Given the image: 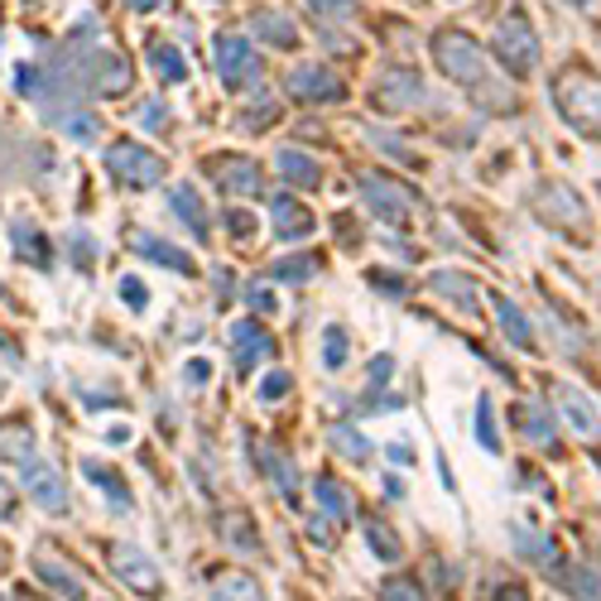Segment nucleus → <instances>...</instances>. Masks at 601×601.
Listing matches in <instances>:
<instances>
[{"mask_svg": "<svg viewBox=\"0 0 601 601\" xmlns=\"http://www.w3.org/2000/svg\"><path fill=\"white\" fill-rule=\"evenodd\" d=\"M6 563H10V553H6V549H0V573H6Z\"/></svg>", "mask_w": 601, "mask_h": 601, "instance_id": "4d7b16f0", "label": "nucleus"}, {"mask_svg": "<svg viewBox=\"0 0 601 601\" xmlns=\"http://www.w3.org/2000/svg\"><path fill=\"white\" fill-rule=\"evenodd\" d=\"M208 173L227 198H266V173H260V164L246 154H217L208 164Z\"/></svg>", "mask_w": 601, "mask_h": 601, "instance_id": "6e6552de", "label": "nucleus"}, {"mask_svg": "<svg viewBox=\"0 0 601 601\" xmlns=\"http://www.w3.org/2000/svg\"><path fill=\"white\" fill-rule=\"evenodd\" d=\"M491 601H530V592H524L520 582H501V588L491 592Z\"/></svg>", "mask_w": 601, "mask_h": 601, "instance_id": "de8ad7c7", "label": "nucleus"}, {"mask_svg": "<svg viewBox=\"0 0 601 601\" xmlns=\"http://www.w3.org/2000/svg\"><path fill=\"white\" fill-rule=\"evenodd\" d=\"M169 202H173V212H179L183 222L193 227V237H198V241L208 237V208H202V198L193 193V183H179V188H169Z\"/></svg>", "mask_w": 601, "mask_h": 601, "instance_id": "c85d7f7f", "label": "nucleus"}, {"mask_svg": "<svg viewBox=\"0 0 601 601\" xmlns=\"http://www.w3.org/2000/svg\"><path fill=\"white\" fill-rule=\"evenodd\" d=\"M313 491H318V510H322V515H328L332 524H347L351 515H357V501H351V491H347L337 477H318Z\"/></svg>", "mask_w": 601, "mask_h": 601, "instance_id": "4be33fe9", "label": "nucleus"}, {"mask_svg": "<svg viewBox=\"0 0 601 601\" xmlns=\"http://www.w3.org/2000/svg\"><path fill=\"white\" fill-rule=\"evenodd\" d=\"M20 481H24V495L39 510H49V515H63V510H68V481H63V472H58L53 462H43V458L24 462Z\"/></svg>", "mask_w": 601, "mask_h": 601, "instance_id": "1a4fd4ad", "label": "nucleus"}, {"mask_svg": "<svg viewBox=\"0 0 601 601\" xmlns=\"http://www.w3.org/2000/svg\"><path fill=\"white\" fill-rule=\"evenodd\" d=\"M361 198H365V208L390 227H409V217L419 212V198L409 193L404 183L385 179V173H361Z\"/></svg>", "mask_w": 601, "mask_h": 601, "instance_id": "0eeeda50", "label": "nucleus"}, {"mask_svg": "<svg viewBox=\"0 0 601 601\" xmlns=\"http://www.w3.org/2000/svg\"><path fill=\"white\" fill-rule=\"evenodd\" d=\"M429 289H433V294H448L452 308H462V313H477L481 289H477V280H467V274H458V270H438L433 280H429Z\"/></svg>", "mask_w": 601, "mask_h": 601, "instance_id": "b1692460", "label": "nucleus"}, {"mask_svg": "<svg viewBox=\"0 0 601 601\" xmlns=\"http://www.w3.org/2000/svg\"><path fill=\"white\" fill-rule=\"evenodd\" d=\"M270 332L260 328L256 318H237L231 322V361H237V371H256V361H266L270 357Z\"/></svg>", "mask_w": 601, "mask_h": 601, "instance_id": "dca6fc26", "label": "nucleus"}, {"mask_svg": "<svg viewBox=\"0 0 601 601\" xmlns=\"http://www.w3.org/2000/svg\"><path fill=\"white\" fill-rule=\"evenodd\" d=\"M423 101V78L414 68H390L385 78L375 82V107L394 116V111H409V107H419Z\"/></svg>", "mask_w": 601, "mask_h": 601, "instance_id": "4468645a", "label": "nucleus"}, {"mask_svg": "<svg viewBox=\"0 0 601 601\" xmlns=\"http://www.w3.org/2000/svg\"><path fill=\"white\" fill-rule=\"evenodd\" d=\"M553 101H559L563 121L573 126L578 136L601 140V82L592 72H578V68L559 72V78H553Z\"/></svg>", "mask_w": 601, "mask_h": 601, "instance_id": "f03ea898", "label": "nucleus"}, {"mask_svg": "<svg viewBox=\"0 0 601 601\" xmlns=\"http://www.w3.org/2000/svg\"><path fill=\"white\" fill-rule=\"evenodd\" d=\"M116 289H121V299H126L130 308H144V303H150V294H144V284L136 280V274H121V284H116Z\"/></svg>", "mask_w": 601, "mask_h": 601, "instance_id": "c03bdc74", "label": "nucleus"}, {"mask_svg": "<svg viewBox=\"0 0 601 601\" xmlns=\"http://www.w3.org/2000/svg\"><path fill=\"white\" fill-rule=\"evenodd\" d=\"M515 419H520V433L530 438V443H539L544 452L559 448V433H553V419H549L539 404H515Z\"/></svg>", "mask_w": 601, "mask_h": 601, "instance_id": "cd10ccee", "label": "nucleus"}, {"mask_svg": "<svg viewBox=\"0 0 601 601\" xmlns=\"http://www.w3.org/2000/svg\"><path fill=\"white\" fill-rule=\"evenodd\" d=\"M130 246H136V251H140V256H150V260H159V266L179 270V274H188V270H193V260H188V251H179V246H169V241H159V237H150V231H136V237H130Z\"/></svg>", "mask_w": 601, "mask_h": 601, "instance_id": "bb28decb", "label": "nucleus"}, {"mask_svg": "<svg viewBox=\"0 0 601 601\" xmlns=\"http://www.w3.org/2000/svg\"><path fill=\"white\" fill-rule=\"evenodd\" d=\"M365 544H371V553H375V559H385V563H400L404 559V544L394 539L390 524H380V520L365 524Z\"/></svg>", "mask_w": 601, "mask_h": 601, "instance_id": "72a5a7b5", "label": "nucleus"}, {"mask_svg": "<svg viewBox=\"0 0 601 601\" xmlns=\"http://www.w3.org/2000/svg\"><path fill=\"white\" fill-rule=\"evenodd\" d=\"M10 246H14V256H20L24 266H34V270H49V266H53L49 237H43L39 227H29V222H14V227H10Z\"/></svg>", "mask_w": 601, "mask_h": 601, "instance_id": "6ab92c4d", "label": "nucleus"}, {"mask_svg": "<svg viewBox=\"0 0 601 601\" xmlns=\"http://www.w3.org/2000/svg\"><path fill=\"white\" fill-rule=\"evenodd\" d=\"M107 438H111V443H130V429H126V423H116V429H107Z\"/></svg>", "mask_w": 601, "mask_h": 601, "instance_id": "864d4df0", "label": "nucleus"}, {"mask_svg": "<svg viewBox=\"0 0 601 601\" xmlns=\"http://www.w3.org/2000/svg\"><path fill=\"white\" fill-rule=\"evenodd\" d=\"M328 438H332V448L342 452L347 462H365V458H371V443H365V438H361L357 429H351V423H332Z\"/></svg>", "mask_w": 601, "mask_h": 601, "instance_id": "f704fd0d", "label": "nucleus"}, {"mask_svg": "<svg viewBox=\"0 0 601 601\" xmlns=\"http://www.w3.org/2000/svg\"><path fill=\"white\" fill-rule=\"evenodd\" d=\"M284 87H289V97L294 101H342L347 97V82L337 78V72H328L322 63H299V68H289V78H284Z\"/></svg>", "mask_w": 601, "mask_h": 601, "instance_id": "f8f14e48", "label": "nucleus"}, {"mask_svg": "<svg viewBox=\"0 0 601 601\" xmlns=\"http://www.w3.org/2000/svg\"><path fill=\"white\" fill-rule=\"evenodd\" d=\"M313 10H322V14H347L351 10V0H308Z\"/></svg>", "mask_w": 601, "mask_h": 601, "instance_id": "603ef678", "label": "nucleus"}, {"mask_svg": "<svg viewBox=\"0 0 601 601\" xmlns=\"http://www.w3.org/2000/svg\"><path fill=\"white\" fill-rule=\"evenodd\" d=\"M477 438H481V448H487V452H501V433H495V419H491V400H487V394L477 400Z\"/></svg>", "mask_w": 601, "mask_h": 601, "instance_id": "ea45409f", "label": "nucleus"}, {"mask_svg": "<svg viewBox=\"0 0 601 601\" xmlns=\"http://www.w3.org/2000/svg\"><path fill=\"white\" fill-rule=\"evenodd\" d=\"M515 549L524 553L530 563H544V568H563L559 559V549H553V539L549 534H530V530H515Z\"/></svg>", "mask_w": 601, "mask_h": 601, "instance_id": "2f4dec72", "label": "nucleus"}, {"mask_svg": "<svg viewBox=\"0 0 601 601\" xmlns=\"http://www.w3.org/2000/svg\"><path fill=\"white\" fill-rule=\"evenodd\" d=\"M390 371H394V361H390V357H375V361H371V385L380 390V385L390 380Z\"/></svg>", "mask_w": 601, "mask_h": 601, "instance_id": "8fccbe9b", "label": "nucleus"}, {"mask_svg": "<svg viewBox=\"0 0 601 601\" xmlns=\"http://www.w3.org/2000/svg\"><path fill=\"white\" fill-rule=\"evenodd\" d=\"M183 375H188V385H208L212 365H208V361H188V365H183Z\"/></svg>", "mask_w": 601, "mask_h": 601, "instance_id": "09e8293b", "label": "nucleus"}, {"mask_svg": "<svg viewBox=\"0 0 601 601\" xmlns=\"http://www.w3.org/2000/svg\"><path fill=\"white\" fill-rule=\"evenodd\" d=\"M318 274V260L313 256H289L274 266V280H289V284H303V280H313Z\"/></svg>", "mask_w": 601, "mask_h": 601, "instance_id": "4c0bfd02", "label": "nucleus"}, {"mask_svg": "<svg viewBox=\"0 0 601 601\" xmlns=\"http://www.w3.org/2000/svg\"><path fill=\"white\" fill-rule=\"evenodd\" d=\"M553 404H559V419L578 433V443H597V438H601V414H597V404H592L578 385L559 380V385H553Z\"/></svg>", "mask_w": 601, "mask_h": 601, "instance_id": "9d476101", "label": "nucleus"}, {"mask_svg": "<svg viewBox=\"0 0 601 601\" xmlns=\"http://www.w3.org/2000/svg\"><path fill=\"white\" fill-rule=\"evenodd\" d=\"M347 357H351L347 328H342V322H328V328H322V365H328V371H342Z\"/></svg>", "mask_w": 601, "mask_h": 601, "instance_id": "473e14b6", "label": "nucleus"}, {"mask_svg": "<svg viewBox=\"0 0 601 601\" xmlns=\"http://www.w3.org/2000/svg\"><path fill=\"white\" fill-rule=\"evenodd\" d=\"M212 53H217V72H222L227 92H246V87L260 82V53L251 49V39L246 34H231V29H222V34L212 39Z\"/></svg>", "mask_w": 601, "mask_h": 601, "instance_id": "39448f33", "label": "nucleus"}, {"mask_svg": "<svg viewBox=\"0 0 601 601\" xmlns=\"http://www.w3.org/2000/svg\"><path fill=\"white\" fill-rule=\"evenodd\" d=\"M274 169H280V179L289 188H318L322 183V164L313 154H303V150H280L274 154Z\"/></svg>", "mask_w": 601, "mask_h": 601, "instance_id": "aec40b11", "label": "nucleus"}, {"mask_svg": "<svg viewBox=\"0 0 601 601\" xmlns=\"http://www.w3.org/2000/svg\"><path fill=\"white\" fill-rule=\"evenodd\" d=\"M251 29L266 43H274V49H294V43H299V29H294V20H289L284 10H256Z\"/></svg>", "mask_w": 601, "mask_h": 601, "instance_id": "393cba45", "label": "nucleus"}, {"mask_svg": "<svg viewBox=\"0 0 601 601\" xmlns=\"http://www.w3.org/2000/svg\"><path fill=\"white\" fill-rule=\"evenodd\" d=\"M433 63L443 68L458 87L477 92L481 101H491V107H501V111L515 107V97H510V92H495V87H491L487 53H481V43H477L472 34H462V29H443V34L433 39Z\"/></svg>", "mask_w": 601, "mask_h": 601, "instance_id": "f257e3e1", "label": "nucleus"}, {"mask_svg": "<svg viewBox=\"0 0 601 601\" xmlns=\"http://www.w3.org/2000/svg\"><path fill=\"white\" fill-rule=\"evenodd\" d=\"M34 578L43 582L49 592H58L63 601H87V588H82V578L72 573V568H63L58 559H49V553H34Z\"/></svg>", "mask_w": 601, "mask_h": 601, "instance_id": "f3484780", "label": "nucleus"}, {"mask_svg": "<svg viewBox=\"0 0 601 601\" xmlns=\"http://www.w3.org/2000/svg\"><path fill=\"white\" fill-rule=\"evenodd\" d=\"M597 559H601V549H597Z\"/></svg>", "mask_w": 601, "mask_h": 601, "instance_id": "bf43d9fd", "label": "nucleus"}, {"mask_svg": "<svg viewBox=\"0 0 601 601\" xmlns=\"http://www.w3.org/2000/svg\"><path fill=\"white\" fill-rule=\"evenodd\" d=\"M495 58H501V68H510L515 78H530L539 68V34L530 24V14L524 10H510L501 24H495V39H491Z\"/></svg>", "mask_w": 601, "mask_h": 601, "instance_id": "7ed1b4c3", "label": "nucleus"}, {"mask_svg": "<svg viewBox=\"0 0 601 601\" xmlns=\"http://www.w3.org/2000/svg\"><path fill=\"white\" fill-rule=\"evenodd\" d=\"M563 6H578V10H597L601 0H563Z\"/></svg>", "mask_w": 601, "mask_h": 601, "instance_id": "6e6d98bb", "label": "nucleus"}, {"mask_svg": "<svg viewBox=\"0 0 601 601\" xmlns=\"http://www.w3.org/2000/svg\"><path fill=\"white\" fill-rule=\"evenodd\" d=\"M0 458L6 462H34L39 458V443H34V429L29 423H0Z\"/></svg>", "mask_w": 601, "mask_h": 601, "instance_id": "a878e982", "label": "nucleus"}, {"mask_svg": "<svg viewBox=\"0 0 601 601\" xmlns=\"http://www.w3.org/2000/svg\"><path fill=\"white\" fill-rule=\"evenodd\" d=\"M227 227L237 231L241 241H251V237H256V217H251V212H227Z\"/></svg>", "mask_w": 601, "mask_h": 601, "instance_id": "49530a36", "label": "nucleus"}, {"mask_svg": "<svg viewBox=\"0 0 601 601\" xmlns=\"http://www.w3.org/2000/svg\"><path fill=\"white\" fill-rule=\"evenodd\" d=\"M380 601H429V592H423V582H419V578L394 573V578L380 582Z\"/></svg>", "mask_w": 601, "mask_h": 601, "instance_id": "c9c22d12", "label": "nucleus"}, {"mask_svg": "<svg viewBox=\"0 0 601 601\" xmlns=\"http://www.w3.org/2000/svg\"><path fill=\"white\" fill-rule=\"evenodd\" d=\"M130 10H159V0H126Z\"/></svg>", "mask_w": 601, "mask_h": 601, "instance_id": "5fc2aeb1", "label": "nucleus"}, {"mask_svg": "<svg viewBox=\"0 0 601 601\" xmlns=\"http://www.w3.org/2000/svg\"><path fill=\"white\" fill-rule=\"evenodd\" d=\"M82 477H87V481H97V487L107 491V501L121 510V515H130V491H126V481H121V477L107 472L101 462H87V467H82Z\"/></svg>", "mask_w": 601, "mask_h": 601, "instance_id": "7c9ffc66", "label": "nucleus"}, {"mask_svg": "<svg viewBox=\"0 0 601 601\" xmlns=\"http://www.w3.org/2000/svg\"><path fill=\"white\" fill-rule=\"evenodd\" d=\"M208 597H212V601H266V588H260L251 573H237V568H227V573H212Z\"/></svg>", "mask_w": 601, "mask_h": 601, "instance_id": "a211bd4d", "label": "nucleus"}, {"mask_svg": "<svg viewBox=\"0 0 601 601\" xmlns=\"http://www.w3.org/2000/svg\"><path fill=\"white\" fill-rule=\"evenodd\" d=\"M111 568H116V578H121L130 592H140V597H159V592H164V578H159L154 559H150V553H140L136 544H116L111 549Z\"/></svg>", "mask_w": 601, "mask_h": 601, "instance_id": "9b49d317", "label": "nucleus"}, {"mask_svg": "<svg viewBox=\"0 0 601 601\" xmlns=\"http://www.w3.org/2000/svg\"><path fill=\"white\" fill-rule=\"evenodd\" d=\"M246 303H251L256 313H270V318H274V308H280V299H274V289H266V284H256L251 294H246Z\"/></svg>", "mask_w": 601, "mask_h": 601, "instance_id": "a18cd8bd", "label": "nucleus"}, {"mask_svg": "<svg viewBox=\"0 0 601 601\" xmlns=\"http://www.w3.org/2000/svg\"><path fill=\"white\" fill-rule=\"evenodd\" d=\"M150 68H154L164 82H183V78H188V58L173 49L169 39H150Z\"/></svg>", "mask_w": 601, "mask_h": 601, "instance_id": "c756f323", "label": "nucleus"}, {"mask_svg": "<svg viewBox=\"0 0 601 601\" xmlns=\"http://www.w3.org/2000/svg\"><path fill=\"white\" fill-rule=\"evenodd\" d=\"M0 601H10V597H6V592H0Z\"/></svg>", "mask_w": 601, "mask_h": 601, "instance_id": "13d9d810", "label": "nucleus"}, {"mask_svg": "<svg viewBox=\"0 0 601 601\" xmlns=\"http://www.w3.org/2000/svg\"><path fill=\"white\" fill-rule=\"evenodd\" d=\"M78 72H82V87H87V92H97V97H121V92H130V63H126L121 53H111V49L92 53Z\"/></svg>", "mask_w": 601, "mask_h": 601, "instance_id": "ddd939ff", "label": "nucleus"}, {"mask_svg": "<svg viewBox=\"0 0 601 601\" xmlns=\"http://www.w3.org/2000/svg\"><path fill=\"white\" fill-rule=\"evenodd\" d=\"M495 322H501V332H505V342L510 347H520V351H534V322L520 313V303L515 299H495Z\"/></svg>", "mask_w": 601, "mask_h": 601, "instance_id": "5701e85b", "label": "nucleus"}, {"mask_svg": "<svg viewBox=\"0 0 601 601\" xmlns=\"http://www.w3.org/2000/svg\"><path fill=\"white\" fill-rule=\"evenodd\" d=\"M251 111H256V116H241V130H266V126L280 121V107H274V97H260Z\"/></svg>", "mask_w": 601, "mask_h": 601, "instance_id": "a19ab883", "label": "nucleus"}, {"mask_svg": "<svg viewBox=\"0 0 601 601\" xmlns=\"http://www.w3.org/2000/svg\"><path fill=\"white\" fill-rule=\"evenodd\" d=\"M289 380H294L289 371H270L266 380H260V404H274V400H284V394H289Z\"/></svg>", "mask_w": 601, "mask_h": 601, "instance_id": "79ce46f5", "label": "nucleus"}, {"mask_svg": "<svg viewBox=\"0 0 601 601\" xmlns=\"http://www.w3.org/2000/svg\"><path fill=\"white\" fill-rule=\"evenodd\" d=\"M10 515H14V487L0 477V520H10Z\"/></svg>", "mask_w": 601, "mask_h": 601, "instance_id": "3c124183", "label": "nucleus"}, {"mask_svg": "<svg viewBox=\"0 0 601 601\" xmlns=\"http://www.w3.org/2000/svg\"><path fill=\"white\" fill-rule=\"evenodd\" d=\"M534 212L544 217V222L553 231H563V237H582L588 231V202H582L568 183H539V193H534Z\"/></svg>", "mask_w": 601, "mask_h": 601, "instance_id": "423d86ee", "label": "nucleus"}, {"mask_svg": "<svg viewBox=\"0 0 601 601\" xmlns=\"http://www.w3.org/2000/svg\"><path fill=\"white\" fill-rule=\"evenodd\" d=\"M107 173L121 188H154L159 179H164V159H159L154 150H144V144H136V140H116V144H107Z\"/></svg>", "mask_w": 601, "mask_h": 601, "instance_id": "20e7f679", "label": "nucleus"}, {"mask_svg": "<svg viewBox=\"0 0 601 601\" xmlns=\"http://www.w3.org/2000/svg\"><path fill=\"white\" fill-rule=\"evenodd\" d=\"M270 227H274V237L280 241H303V237H313V208L308 202H299L294 193H274L270 198Z\"/></svg>", "mask_w": 601, "mask_h": 601, "instance_id": "2eb2a0df", "label": "nucleus"}, {"mask_svg": "<svg viewBox=\"0 0 601 601\" xmlns=\"http://www.w3.org/2000/svg\"><path fill=\"white\" fill-rule=\"evenodd\" d=\"M49 121H53V126H63L78 144H97V136H101L97 116L87 111V107H72V101H58V107H49Z\"/></svg>", "mask_w": 601, "mask_h": 601, "instance_id": "412c9836", "label": "nucleus"}, {"mask_svg": "<svg viewBox=\"0 0 601 601\" xmlns=\"http://www.w3.org/2000/svg\"><path fill=\"white\" fill-rule=\"evenodd\" d=\"M222 530H227V534H222L227 544H237L241 553H260V539L251 534V520H246V515H237V520L227 515V520H222Z\"/></svg>", "mask_w": 601, "mask_h": 601, "instance_id": "58836bf2", "label": "nucleus"}, {"mask_svg": "<svg viewBox=\"0 0 601 601\" xmlns=\"http://www.w3.org/2000/svg\"><path fill=\"white\" fill-rule=\"evenodd\" d=\"M266 472L280 481V491L294 501V495H299V477H294V467H289V458H284L280 448H266Z\"/></svg>", "mask_w": 601, "mask_h": 601, "instance_id": "e433bc0d", "label": "nucleus"}, {"mask_svg": "<svg viewBox=\"0 0 601 601\" xmlns=\"http://www.w3.org/2000/svg\"><path fill=\"white\" fill-rule=\"evenodd\" d=\"M140 126L144 130H169V107H164V101H144V107H140Z\"/></svg>", "mask_w": 601, "mask_h": 601, "instance_id": "37998d69", "label": "nucleus"}]
</instances>
